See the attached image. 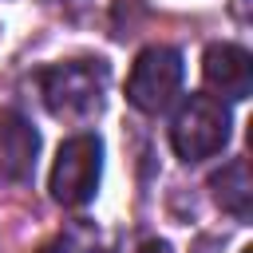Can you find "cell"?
<instances>
[{
  "label": "cell",
  "instance_id": "6da1fadb",
  "mask_svg": "<svg viewBox=\"0 0 253 253\" xmlns=\"http://www.w3.org/2000/svg\"><path fill=\"white\" fill-rule=\"evenodd\" d=\"M111 83V67L103 59H67L40 71V95L43 107L55 119L87 123L103 111V95Z\"/></svg>",
  "mask_w": 253,
  "mask_h": 253
},
{
  "label": "cell",
  "instance_id": "7a4b0ae2",
  "mask_svg": "<svg viewBox=\"0 0 253 253\" xmlns=\"http://www.w3.org/2000/svg\"><path fill=\"white\" fill-rule=\"evenodd\" d=\"M170 142L182 162H202L221 154L229 142V107L213 95H190L174 115Z\"/></svg>",
  "mask_w": 253,
  "mask_h": 253
},
{
  "label": "cell",
  "instance_id": "3957f363",
  "mask_svg": "<svg viewBox=\"0 0 253 253\" xmlns=\"http://www.w3.org/2000/svg\"><path fill=\"white\" fill-rule=\"evenodd\" d=\"M103 174V142L99 134H75L59 146L51 166V198L67 210H79L95 198Z\"/></svg>",
  "mask_w": 253,
  "mask_h": 253
},
{
  "label": "cell",
  "instance_id": "277c9868",
  "mask_svg": "<svg viewBox=\"0 0 253 253\" xmlns=\"http://www.w3.org/2000/svg\"><path fill=\"white\" fill-rule=\"evenodd\" d=\"M182 87V55L166 43H150L146 51H138L130 75H126V99L130 107H138L142 115H158L174 103Z\"/></svg>",
  "mask_w": 253,
  "mask_h": 253
},
{
  "label": "cell",
  "instance_id": "5b68a950",
  "mask_svg": "<svg viewBox=\"0 0 253 253\" xmlns=\"http://www.w3.org/2000/svg\"><path fill=\"white\" fill-rule=\"evenodd\" d=\"M202 75H206V87L213 91V99H221V103L249 99V91H253V59L237 43H210L206 59H202Z\"/></svg>",
  "mask_w": 253,
  "mask_h": 253
},
{
  "label": "cell",
  "instance_id": "8992f818",
  "mask_svg": "<svg viewBox=\"0 0 253 253\" xmlns=\"http://www.w3.org/2000/svg\"><path fill=\"white\" fill-rule=\"evenodd\" d=\"M36 150H40L36 126L24 115L4 111L0 115V174L12 182H24L36 170Z\"/></svg>",
  "mask_w": 253,
  "mask_h": 253
},
{
  "label": "cell",
  "instance_id": "52a82bcc",
  "mask_svg": "<svg viewBox=\"0 0 253 253\" xmlns=\"http://www.w3.org/2000/svg\"><path fill=\"white\" fill-rule=\"evenodd\" d=\"M210 186H213V198H217L221 210H229L237 221H249V198H253V186H249V162H245V158L225 162V166L210 178Z\"/></svg>",
  "mask_w": 253,
  "mask_h": 253
},
{
  "label": "cell",
  "instance_id": "ba28073f",
  "mask_svg": "<svg viewBox=\"0 0 253 253\" xmlns=\"http://www.w3.org/2000/svg\"><path fill=\"white\" fill-rule=\"evenodd\" d=\"M43 253H95V233L87 225H71L67 233H59Z\"/></svg>",
  "mask_w": 253,
  "mask_h": 253
},
{
  "label": "cell",
  "instance_id": "9c48e42d",
  "mask_svg": "<svg viewBox=\"0 0 253 253\" xmlns=\"http://www.w3.org/2000/svg\"><path fill=\"white\" fill-rule=\"evenodd\" d=\"M134 253H170V245H166V241H158V237H146Z\"/></svg>",
  "mask_w": 253,
  "mask_h": 253
},
{
  "label": "cell",
  "instance_id": "30bf717a",
  "mask_svg": "<svg viewBox=\"0 0 253 253\" xmlns=\"http://www.w3.org/2000/svg\"><path fill=\"white\" fill-rule=\"evenodd\" d=\"M241 253H253V249H241Z\"/></svg>",
  "mask_w": 253,
  "mask_h": 253
}]
</instances>
